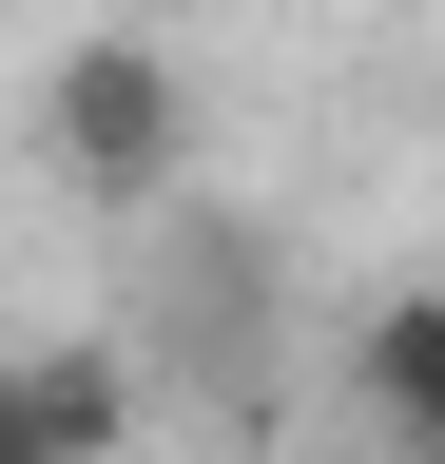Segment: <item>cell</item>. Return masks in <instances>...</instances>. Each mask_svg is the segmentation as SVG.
Segmentation results:
<instances>
[{
	"instance_id": "5b68a950",
	"label": "cell",
	"mask_w": 445,
	"mask_h": 464,
	"mask_svg": "<svg viewBox=\"0 0 445 464\" xmlns=\"http://www.w3.org/2000/svg\"><path fill=\"white\" fill-rule=\"evenodd\" d=\"M155 20H271V0H155Z\"/></svg>"
},
{
	"instance_id": "7a4b0ae2",
	"label": "cell",
	"mask_w": 445,
	"mask_h": 464,
	"mask_svg": "<svg viewBox=\"0 0 445 464\" xmlns=\"http://www.w3.org/2000/svg\"><path fill=\"white\" fill-rule=\"evenodd\" d=\"M349 406H368L387 464L445 445V290H368V329H349Z\"/></svg>"
},
{
	"instance_id": "277c9868",
	"label": "cell",
	"mask_w": 445,
	"mask_h": 464,
	"mask_svg": "<svg viewBox=\"0 0 445 464\" xmlns=\"http://www.w3.org/2000/svg\"><path fill=\"white\" fill-rule=\"evenodd\" d=\"M0 464H59V445H39V406H20V348H0Z\"/></svg>"
},
{
	"instance_id": "3957f363",
	"label": "cell",
	"mask_w": 445,
	"mask_h": 464,
	"mask_svg": "<svg viewBox=\"0 0 445 464\" xmlns=\"http://www.w3.org/2000/svg\"><path fill=\"white\" fill-rule=\"evenodd\" d=\"M20 406H39V445H59V464H117L136 445V348H20Z\"/></svg>"
},
{
	"instance_id": "8992f818",
	"label": "cell",
	"mask_w": 445,
	"mask_h": 464,
	"mask_svg": "<svg viewBox=\"0 0 445 464\" xmlns=\"http://www.w3.org/2000/svg\"><path fill=\"white\" fill-rule=\"evenodd\" d=\"M407 464H445V445H407Z\"/></svg>"
},
{
	"instance_id": "6da1fadb",
	"label": "cell",
	"mask_w": 445,
	"mask_h": 464,
	"mask_svg": "<svg viewBox=\"0 0 445 464\" xmlns=\"http://www.w3.org/2000/svg\"><path fill=\"white\" fill-rule=\"evenodd\" d=\"M194 58L155 20H97L39 58V174H59V213H175L194 194Z\"/></svg>"
}]
</instances>
